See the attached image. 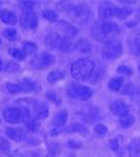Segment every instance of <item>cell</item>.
Listing matches in <instances>:
<instances>
[{"label":"cell","instance_id":"5","mask_svg":"<svg viewBox=\"0 0 140 157\" xmlns=\"http://www.w3.org/2000/svg\"><path fill=\"white\" fill-rule=\"evenodd\" d=\"M67 94L68 97L74 100L81 101H88L92 97L93 91L88 86L80 85L78 83H70L67 88Z\"/></svg>","mask_w":140,"mask_h":157},{"label":"cell","instance_id":"14","mask_svg":"<svg viewBox=\"0 0 140 157\" xmlns=\"http://www.w3.org/2000/svg\"><path fill=\"white\" fill-rule=\"evenodd\" d=\"M0 19H1V21H3L4 23L11 24V25H15L18 21L16 14H15L14 12L6 11V10H3V11L0 12Z\"/></svg>","mask_w":140,"mask_h":157},{"label":"cell","instance_id":"9","mask_svg":"<svg viewBox=\"0 0 140 157\" xmlns=\"http://www.w3.org/2000/svg\"><path fill=\"white\" fill-rule=\"evenodd\" d=\"M55 57L50 54H47V52H44V54H41L37 57H35L34 59L32 60V66L37 68V69H44V68H47L55 63Z\"/></svg>","mask_w":140,"mask_h":157},{"label":"cell","instance_id":"42","mask_svg":"<svg viewBox=\"0 0 140 157\" xmlns=\"http://www.w3.org/2000/svg\"><path fill=\"white\" fill-rule=\"evenodd\" d=\"M2 68H3V65H2V61L0 59V71L2 70Z\"/></svg>","mask_w":140,"mask_h":157},{"label":"cell","instance_id":"44","mask_svg":"<svg viewBox=\"0 0 140 157\" xmlns=\"http://www.w3.org/2000/svg\"><path fill=\"white\" fill-rule=\"evenodd\" d=\"M0 44H1V40H0Z\"/></svg>","mask_w":140,"mask_h":157},{"label":"cell","instance_id":"18","mask_svg":"<svg viewBox=\"0 0 140 157\" xmlns=\"http://www.w3.org/2000/svg\"><path fill=\"white\" fill-rule=\"evenodd\" d=\"M132 13H133V10L130 9V7H119L114 6V16L117 17L118 19H127L129 16H131Z\"/></svg>","mask_w":140,"mask_h":157},{"label":"cell","instance_id":"10","mask_svg":"<svg viewBox=\"0 0 140 157\" xmlns=\"http://www.w3.org/2000/svg\"><path fill=\"white\" fill-rule=\"evenodd\" d=\"M28 103L32 105L36 115L40 120L46 118L48 114H49V109H48V106L45 103L41 102V101H34V100H29Z\"/></svg>","mask_w":140,"mask_h":157},{"label":"cell","instance_id":"2","mask_svg":"<svg viewBox=\"0 0 140 157\" xmlns=\"http://www.w3.org/2000/svg\"><path fill=\"white\" fill-rule=\"evenodd\" d=\"M63 9L68 14L72 20H74L76 23L81 25L88 24L91 21L93 17L92 11H91L90 6H86V4H70L65 3L63 6Z\"/></svg>","mask_w":140,"mask_h":157},{"label":"cell","instance_id":"4","mask_svg":"<svg viewBox=\"0 0 140 157\" xmlns=\"http://www.w3.org/2000/svg\"><path fill=\"white\" fill-rule=\"evenodd\" d=\"M45 44L49 48L58 49L62 52H69L73 48L70 38L62 36V35L58 34V33L48 34L47 37L45 38Z\"/></svg>","mask_w":140,"mask_h":157},{"label":"cell","instance_id":"23","mask_svg":"<svg viewBox=\"0 0 140 157\" xmlns=\"http://www.w3.org/2000/svg\"><path fill=\"white\" fill-rule=\"evenodd\" d=\"M129 152L131 157H139L140 155V141L133 140L129 146Z\"/></svg>","mask_w":140,"mask_h":157},{"label":"cell","instance_id":"37","mask_svg":"<svg viewBox=\"0 0 140 157\" xmlns=\"http://www.w3.org/2000/svg\"><path fill=\"white\" fill-rule=\"evenodd\" d=\"M110 148L112 149L113 151H117L119 148V145H118V140L116 138H113L110 140Z\"/></svg>","mask_w":140,"mask_h":157},{"label":"cell","instance_id":"41","mask_svg":"<svg viewBox=\"0 0 140 157\" xmlns=\"http://www.w3.org/2000/svg\"><path fill=\"white\" fill-rule=\"evenodd\" d=\"M136 17L140 20V9L137 10V12H136Z\"/></svg>","mask_w":140,"mask_h":157},{"label":"cell","instance_id":"7","mask_svg":"<svg viewBox=\"0 0 140 157\" xmlns=\"http://www.w3.org/2000/svg\"><path fill=\"white\" fill-rule=\"evenodd\" d=\"M6 89L12 94H16L19 92H30V91L39 90V86L37 83H34L32 81L24 80L22 82L15 84V83H7Z\"/></svg>","mask_w":140,"mask_h":157},{"label":"cell","instance_id":"8","mask_svg":"<svg viewBox=\"0 0 140 157\" xmlns=\"http://www.w3.org/2000/svg\"><path fill=\"white\" fill-rule=\"evenodd\" d=\"M94 29H97V33L93 34L94 38H96V39H101V38L109 36L110 34H118L120 32L118 25L111 21L101 22Z\"/></svg>","mask_w":140,"mask_h":157},{"label":"cell","instance_id":"25","mask_svg":"<svg viewBox=\"0 0 140 157\" xmlns=\"http://www.w3.org/2000/svg\"><path fill=\"white\" fill-rule=\"evenodd\" d=\"M130 50L135 56H140V37L135 39L130 43Z\"/></svg>","mask_w":140,"mask_h":157},{"label":"cell","instance_id":"43","mask_svg":"<svg viewBox=\"0 0 140 157\" xmlns=\"http://www.w3.org/2000/svg\"><path fill=\"white\" fill-rule=\"evenodd\" d=\"M139 71H140V64H139Z\"/></svg>","mask_w":140,"mask_h":157},{"label":"cell","instance_id":"26","mask_svg":"<svg viewBox=\"0 0 140 157\" xmlns=\"http://www.w3.org/2000/svg\"><path fill=\"white\" fill-rule=\"evenodd\" d=\"M43 17L50 22H55L59 18V15L53 10H46V11L43 12Z\"/></svg>","mask_w":140,"mask_h":157},{"label":"cell","instance_id":"15","mask_svg":"<svg viewBox=\"0 0 140 157\" xmlns=\"http://www.w3.org/2000/svg\"><path fill=\"white\" fill-rule=\"evenodd\" d=\"M58 27L62 30V33H64L65 37H68V38L74 37L76 35V33H78L75 27H73L72 25H70L69 23H67V22H65V21L59 22Z\"/></svg>","mask_w":140,"mask_h":157},{"label":"cell","instance_id":"35","mask_svg":"<svg viewBox=\"0 0 140 157\" xmlns=\"http://www.w3.org/2000/svg\"><path fill=\"white\" fill-rule=\"evenodd\" d=\"M58 150H59V147L58 146H55V145L51 146L49 148V151H48V154H47L46 157H55V154H57Z\"/></svg>","mask_w":140,"mask_h":157},{"label":"cell","instance_id":"21","mask_svg":"<svg viewBox=\"0 0 140 157\" xmlns=\"http://www.w3.org/2000/svg\"><path fill=\"white\" fill-rule=\"evenodd\" d=\"M64 78H65V72L59 69L52 70V71H50L47 75V80L49 83H55Z\"/></svg>","mask_w":140,"mask_h":157},{"label":"cell","instance_id":"45","mask_svg":"<svg viewBox=\"0 0 140 157\" xmlns=\"http://www.w3.org/2000/svg\"><path fill=\"white\" fill-rule=\"evenodd\" d=\"M0 121H1V120H0Z\"/></svg>","mask_w":140,"mask_h":157},{"label":"cell","instance_id":"13","mask_svg":"<svg viewBox=\"0 0 140 157\" xmlns=\"http://www.w3.org/2000/svg\"><path fill=\"white\" fill-rule=\"evenodd\" d=\"M6 135L9 138H11L12 140L20 143V141H23L26 138V133L23 129L20 128H7L6 131Z\"/></svg>","mask_w":140,"mask_h":157},{"label":"cell","instance_id":"3","mask_svg":"<svg viewBox=\"0 0 140 157\" xmlns=\"http://www.w3.org/2000/svg\"><path fill=\"white\" fill-rule=\"evenodd\" d=\"M3 118L9 124H21L27 123L30 120V111L27 106L20 107H9L2 112Z\"/></svg>","mask_w":140,"mask_h":157},{"label":"cell","instance_id":"19","mask_svg":"<svg viewBox=\"0 0 140 157\" xmlns=\"http://www.w3.org/2000/svg\"><path fill=\"white\" fill-rule=\"evenodd\" d=\"M9 55L18 61H24L27 57V52L23 48L20 49V48H14V47L13 48H9Z\"/></svg>","mask_w":140,"mask_h":157},{"label":"cell","instance_id":"38","mask_svg":"<svg viewBox=\"0 0 140 157\" xmlns=\"http://www.w3.org/2000/svg\"><path fill=\"white\" fill-rule=\"evenodd\" d=\"M132 91H133V85L130 84V83L124 86L123 89V92L124 93V94H130Z\"/></svg>","mask_w":140,"mask_h":157},{"label":"cell","instance_id":"20","mask_svg":"<svg viewBox=\"0 0 140 157\" xmlns=\"http://www.w3.org/2000/svg\"><path fill=\"white\" fill-rule=\"evenodd\" d=\"M74 48L78 49V52H90L92 50V46H91L90 42H88L87 40H78V42L75 43Z\"/></svg>","mask_w":140,"mask_h":157},{"label":"cell","instance_id":"36","mask_svg":"<svg viewBox=\"0 0 140 157\" xmlns=\"http://www.w3.org/2000/svg\"><path fill=\"white\" fill-rule=\"evenodd\" d=\"M47 98H49L51 102H55V103H57L58 105L60 104V100L58 98V97H57V94H55V92H51V91H49V92L47 93Z\"/></svg>","mask_w":140,"mask_h":157},{"label":"cell","instance_id":"22","mask_svg":"<svg viewBox=\"0 0 140 157\" xmlns=\"http://www.w3.org/2000/svg\"><path fill=\"white\" fill-rule=\"evenodd\" d=\"M123 78L121 77L113 78L109 81V88H110V90L112 91H118L123 87Z\"/></svg>","mask_w":140,"mask_h":157},{"label":"cell","instance_id":"12","mask_svg":"<svg viewBox=\"0 0 140 157\" xmlns=\"http://www.w3.org/2000/svg\"><path fill=\"white\" fill-rule=\"evenodd\" d=\"M111 110L114 114L120 116H126L129 114L130 112V108L126 103H123V101H115L111 104Z\"/></svg>","mask_w":140,"mask_h":157},{"label":"cell","instance_id":"29","mask_svg":"<svg viewBox=\"0 0 140 157\" xmlns=\"http://www.w3.org/2000/svg\"><path fill=\"white\" fill-rule=\"evenodd\" d=\"M3 35L9 41H15L17 38V30L15 29H6L3 30Z\"/></svg>","mask_w":140,"mask_h":157},{"label":"cell","instance_id":"28","mask_svg":"<svg viewBox=\"0 0 140 157\" xmlns=\"http://www.w3.org/2000/svg\"><path fill=\"white\" fill-rule=\"evenodd\" d=\"M11 150V145L6 138L0 137V153L7 154Z\"/></svg>","mask_w":140,"mask_h":157},{"label":"cell","instance_id":"31","mask_svg":"<svg viewBox=\"0 0 140 157\" xmlns=\"http://www.w3.org/2000/svg\"><path fill=\"white\" fill-rule=\"evenodd\" d=\"M20 4L23 9V12H34V7L36 6L34 1H21Z\"/></svg>","mask_w":140,"mask_h":157},{"label":"cell","instance_id":"30","mask_svg":"<svg viewBox=\"0 0 140 157\" xmlns=\"http://www.w3.org/2000/svg\"><path fill=\"white\" fill-rule=\"evenodd\" d=\"M23 49L27 54H32L37 50V45L32 42H28V41H24L23 42Z\"/></svg>","mask_w":140,"mask_h":157},{"label":"cell","instance_id":"24","mask_svg":"<svg viewBox=\"0 0 140 157\" xmlns=\"http://www.w3.org/2000/svg\"><path fill=\"white\" fill-rule=\"evenodd\" d=\"M119 123H120L121 127L123 128H130L131 126L134 125L135 123V117L133 115L131 114H128L126 116H123V117H120V120H119Z\"/></svg>","mask_w":140,"mask_h":157},{"label":"cell","instance_id":"27","mask_svg":"<svg viewBox=\"0 0 140 157\" xmlns=\"http://www.w3.org/2000/svg\"><path fill=\"white\" fill-rule=\"evenodd\" d=\"M70 130L72 131V132H76V133H81L83 134V135H86V134H88V128L86 127V126L82 125V124H73L72 126H71Z\"/></svg>","mask_w":140,"mask_h":157},{"label":"cell","instance_id":"33","mask_svg":"<svg viewBox=\"0 0 140 157\" xmlns=\"http://www.w3.org/2000/svg\"><path fill=\"white\" fill-rule=\"evenodd\" d=\"M117 72L123 75H131L132 73H133V70L130 67L126 66V65H120V66L117 68Z\"/></svg>","mask_w":140,"mask_h":157},{"label":"cell","instance_id":"17","mask_svg":"<svg viewBox=\"0 0 140 157\" xmlns=\"http://www.w3.org/2000/svg\"><path fill=\"white\" fill-rule=\"evenodd\" d=\"M114 16V6L109 3L103 4L99 7V17L101 19H110Z\"/></svg>","mask_w":140,"mask_h":157},{"label":"cell","instance_id":"32","mask_svg":"<svg viewBox=\"0 0 140 157\" xmlns=\"http://www.w3.org/2000/svg\"><path fill=\"white\" fill-rule=\"evenodd\" d=\"M26 127L28 130L35 132V131H37L38 128H39V123H38L36 118H30V120L26 123Z\"/></svg>","mask_w":140,"mask_h":157},{"label":"cell","instance_id":"1","mask_svg":"<svg viewBox=\"0 0 140 157\" xmlns=\"http://www.w3.org/2000/svg\"><path fill=\"white\" fill-rule=\"evenodd\" d=\"M96 69V62L92 58H84L73 62L70 66L71 75L78 81L91 80Z\"/></svg>","mask_w":140,"mask_h":157},{"label":"cell","instance_id":"6","mask_svg":"<svg viewBox=\"0 0 140 157\" xmlns=\"http://www.w3.org/2000/svg\"><path fill=\"white\" fill-rule=\"evenodd\" d=\"M103 57L107 60H114L123 55V45L116 39H109L104 44L101 50Z\"/></svg>","mask_w":140,"mask_h":157},{"label":"cell","instance_id":"40","mask_svg":"<svg viewBox=\"0 0 140 157\" xmlns=\"http://www.w3.org/2000/svg\"><path fill=\"white\" fill-rule=\"evenodd\" d=\"M9 157H25V156L22 155V154H20V153H14V154H12Z\"/></svg>","mask_w":140,"mask_h":157},{"label":"cell","instance_id":"34","mask_svg":"<svg viewBox=\"0 0 140 157\" xmlns=\"http://www.w3.org/2000/svg\"><path fill=\"white\" fill-rule=\"evenodd\" d=\"M94 131H95L96 134H98V135L103 136V135H106L107 132H108V129L105 125H101V124H98V125L95 126V128H94Z\"/></svg>","mask_w":140,"mask_h":157},{"label":"cell","instance_id":"16","mask_svg":"<svg viewBox=\"0 0 140 157\" xmlns=\"http://www.w3.org/2000/svg\"><path fill=\"white\" fill-rule=\"evenodd\" d=\"M68 118V113L66 110H62L60 111L59 113H57L52 121V125L55 126V128H61L66 124Z\"/></svg>","mask_w":140,"mask_h":157},{"label":"cell","instance_id":"11","mask_svg":"<svg viewBox=\"0 0 140 157\" xmlns=\"http://www.w3.org/2000/svg\"><path fill=\"white\" fill-rule=\"evenodd\" d=\"M21 24L26 29H34L38 26V16L34 12H23L21 18Z\"/></svg>","mask_w":140,"mask_h":157},{"label":"cell","instance_id":"39","mask_svg":"<svg viewBox=\"0 0 140 157\" xmlns=\"http://www.w3.org/2000/svg\"><path fill=\"white\" fill-rule=\"evenodd\" d=\"M68 146H69L70 148H74V149L81 148V144L78 143V141H74V140H69V141H68Z\"/></svg>","mask_w":140,"mask_h":157}]
</instances>
